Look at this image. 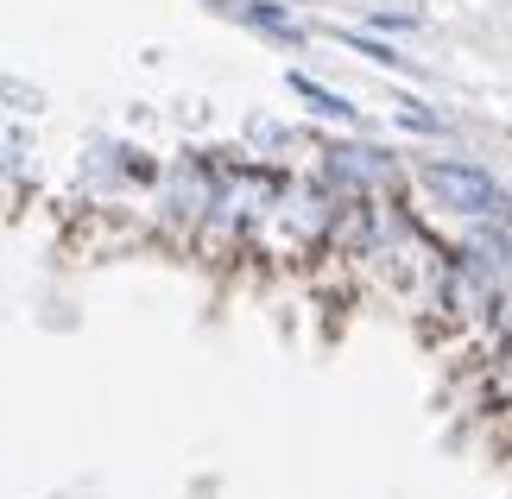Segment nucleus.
I'll list each match as a JSON object with an SVG mask.
<instances>
[{
    "label": "nucleus",
    "mask_w": 512,
    "mask_h": 499,
    "mask_svg": "<svg viewBox=\"0 0 512 499\" xmlns=\"http://www.w3.org/2000/svg\"><path fill=\"white\" fill-rule=\"evenodd\" d=\"M424 184L437 190L456 215H500L506 209L500 177H487L481 165H468V158H430V165H424Z\"/></svg>",
    "instance_id": "1"
},
{
    "label": "nucleus",
    "mask_w": 512,
    "mask_h": 499,
    "mask_svg": "<svg viewBox=\"0 0 512 499\" xmlns=\"http://www.w3.org/2000/svg\"><path fill=\"white\" fill-rule=\"evenodd\" d=\"M298 89L310 95V102H317V114H336V121H348V114H354V108L342 102V95H329V89H317V83H310V76H298Z\"/></svg>",
    "instance_id": "2"
}]
</instances>
